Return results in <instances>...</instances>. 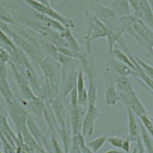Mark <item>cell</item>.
Wrapping results in <instances>:
<instances>
[{
    "mask_svg": "<svg viewBox=\"0 0 153 153\" xmlns=\"http://www.w3.org/2000/svg\"><path fill=\"white\" fill-rule=\"evenodd\" d=\"M125 31L143 46L152 56L153 52V30L145 23L133 14L119 17Z\"/></svg>",
    "mask_w": 153,
    "mask_h": 153,
    "instance_id": "obj_1",
    "label": "cell"
},
{
    "mask_svg": "<svg viewBox=\"0 0 153 153\" xmlns=\"http://www.w3.org/2000/svg\"><path fill=\"white\" fill-rule=\"evenodd\" d=\"M87 20V29L84 36L85 53L90 57H94L92 51V42L106 37L108 28L93 13L88 9L84 11Z\"/></svg>",
    "mask_w": 153,
    "mask_h": 153,
    "instance_id": "obj_2",
    "label": "cell"
},
{
    "mask_svg": "<svg viewBox=\"0 0 153 153\" xmlns=\"http://www.w3.org/2000/svg\"><path fill=\"white\" fill-rule=\"evenodd\" d=\"M0 28L9 35L19 48L22 50L29 58L35 62L39 63L45 57L42 50L35 46L23 36L11 29L9 25L0 21Z\"/></svg>",
    "mask_w": 153,
    "mask_h": 153,
    "instance_id": "obj_3",
    "label": "cell"
},
{
    "mask_svg": "<svg viewBox=\"0 0 153 153\" xmlns=\"http://www.w3.org/2000/svg\"><path fill=\"white\" fill-rule=\"evenodd\" d=\"M21 1H22L29 8L33 9L38 13H39L59 22L66 28L72 29L75 27V23L72 19L68 18L59 13L57 11L54 10L52 6H48L43 4L36 0Z\"/></svg>",
    "mask_w": 153,
    "mask_h": 153,
    "instance_id": "obj_4",
    "label": "cell"
},
{
    "mask_svg": "<svg viewBox=\"0 0 153 153\" xmlns=\"http://www.w3.org/2000/svg\"><path fill=\"white\" fill-rule=\"evenodd\" d=\"M7 114L10 115L17 133L20 135L22 131L26 127V120L28 116L27 111L15 99L5 102Z\"/></svg>",
    "mask_w": 153,
    "mask_h": 153,
    "instance_id": "obj_5",
    "label": "cell"
},
{
    "mask_svg": "<svg viewBox=\"0 0 153 153\" xmlns=\"http://www.w3.org/2000/svg\"><path fill=\"white\" fill-rule=\"evenodd\" d=\"M8 63L11 70L18 88L25 99L28 101L36 98L37 96L30 86L23 71L10 61H9Z\"/></svg>",
    "mask_w": 153,
    "mask_h": 153,
    "instance_id": "obj_6",
    "label": "cell"
},
{
    "mask_svg": "<svg viewBox=\"0 0 153 153\" xmlns=\"http://www.w3.org/2000/svg\"><path fill=\"white\" fill-rule=\"evenodd\" d=\"M101 117L102 114L96 104L87 105L81 128V133L85 137L93 135L94 131L95 123Z\"/></svg>",
    "mask_w": 153,
    "mask_h": 153,
    "instance_id": "obj_7",
    "label": "cell"
},
{
    "mask_svg": "<svg viewBox=\"0 0 153 153\" xmlns=\"http://www.w3.org/2000/svg\"><path fill=\"white\" fill-rule=\"evenodd\" d=\"M94 14L100 20L107 28L111 29L117 26L119 23V17L109 7L100 2H97L92 11Z\"/></svg>",
    "mask_w": 153,
    "mask_h": 153,
    "instance_id": "obj_8",
    "label": "cell"
},
{
    "mask_svg": "<svg viewBox=\"0 0 153 153\" xmlns=\"http://www.w3.org/2000/svg\"><path fill=\"white\" fill-rule=\"evenodd\" d=\"M118 93L121 102L124 103V106L128 107L137 117L141 115L149 114L135 91L130 94H124L119 92Z\"/></svg>",
    "mask_w": 153,
    "mask_h": 153,
    "instance_id": "obj_9",
    "label": "cell"
},
{
    "mask_svg": "<svg viewBox=\"0 0 153 153\" xmlns=\"http://www.w3.org/2000/svg\"><path fill=\"white\" fill-rule=\"evenodd\" d=\"M86 108L78 105L71 106L69 115L71 131L73 136L81 132V124Z\"/></svg>",
    "mask_w": 153,
    "mask_h": 153,
    "instance_id": "obj_10",
    "label": "cell"
},
{
    "mask_svg": "<svg viewBox=\"0 0 153 153\" xmlns=\"http://www.w3.org/2000/svg\"><path fill=\"white\" fill-rule=\"evenodd\" d=\"M26 126L29 133L34 139V140L36 142L38 145L41 148H42V145H44L45 146L46 148H48V151H50V147L48 146L46 138L44 137L42 132L41 131L36 122L30 115H28L27 116Z\"/></svg>",
    "mask_w": 153,
    "mask_h": 153,
    "instance_id": "obj_11",
    "label": "cell"
},
{
    "mask_svg": "<svg viewBox=\"0 0 153 153\" xmlns=\"http://www.w3.org/2000/svg\"><path fill=\"white\" fill-rule=\"evenodd\" d=\"M38 65L40 66L45 79L48 80L53 85L59 87L57 71L51 59L49 57H45Z\"/></svg>",
    "mask_w": 153,
    "mask_h": 153,
    "instance_id": "obj_12",
    "label": "cell"
},
{
    "mask_svg": "<svg viewBox=\"0 0 153 153\" xmlns=\"http://www.w3.org/2000/svg\"><path fill=\"white\" fill-rule=\"evenodd\" d=\"M84 72H85L88 78V87L87 89L88 104H96L97 100L98 90L97 85L95 81V74L94 69L87 67L82 69Z\"/></svg>",
    "mask_w": 153,
    "mask_h": 153,
    "instance_id": "obj_13",
    "label": "cell"
},
{
    "mask_svg": "<svg viewBox=\"0 0 153 153\" xmlns=\"http://www.w3.org/2000/svg\"><path fill=\"white\" fill-rule=\"evenodd\" d=\"M106 59L109 66L113 69L117 75L126 77L133 76L137 78V73L134 70L132 69L127 65L115 59L112 56L108 54Z\"/></svg>",
    "mask_w": 153,
    "mask_h": 153,
    "instance_id": "obj_14",
    "label": "cell"
},
{
    "mask_svg": "<svg viewBox=\"0 0 153 153\" xmlns=\"http://www.w3.org/2000/svg\"><path fill=\"white\" fill-rule=\"evenodd\" d=\"M76 89L78 105L87 107L88 105L87 93L85 88L84 72L82 69H79L78 72L76 81Z\"/></svg>",
    "mask_w": 153,
    "mask_h": 153,
    "instance_id": "obj_15",
    "label": "cell"
},
{
    "mask_svg": "<svg viewBox=\"0 0 153 153\" xmlns=\"http://www.w3.org/2000/svg\"><path fill=\"white\" fill-rule=\"evenodd\" d=\"M127 115L128 137L131 142H136L139 136V125L137 117L127 106H125Z\"/></svg>",
    "mask_w": 153,
    "mask_h": 153,
    "instance_id": "obj_16",
    "label": "cell"
},
{
    "mask_svg": "<svg viewBox=\"0 0 153 153\" xmlns=\"http://www.w3.org/2000/svg\"><path fill=\"white\" fill-rule=\"evenodd\" d=\"M60 34L66 42L68 48L75 52H82L81 47L71 29L65 28L64 30L60 32Z\"/></svg>",
    "mask_w": 153,
    "mask_h": 153,
    "instance_id": "obj_17",
    "label": "cell"
},
{
    "mask_svg": "<svg viewBox=\"0 0 153 153\" xmlns=\"http://www.w3.org/2000/svg\"><path fill=\"white\" fill-rule=\"evenodd\" d=\"M25 100V102H23V105L27 106L33 114H34L38 117H43L47 105L42 100L37 96L36 98L31 100Z\"/></svg>",
    "mask_w": 153,
    "mask_h": 153,
    "instance_id": "obj_18",
    "label": "cell"
},
{
    "mask_svg": "<svg viewBox=\"0 0 153 153\" xmlns=\"http://www.w3.org/2000/svg\"><path fill=\"white\" fill-rule=\"evenodd\" d=\"M130 7L128 0H112L109 6L118 17L131 14Z\"/></svg>",
    "mask_w": 153,
    "mask_h": 153,
    "instance_id": "obj_19",
    "label": "cell"
},
{
    "mask_svg": "<svg viewBox=\"0 0 153 153\" xmlns=\"http://www.w3.org/2000/svg\"><path fill=\"white\" fill-rule=\"evenodd\" d=\"M114 85L119 93L130 94L135 91L128 77L117 75Z\"/></svg>",
    "mask_w": 153,
    "mask_h": 153,
    "instance_id": "obj_20",
    "label": "cell"
},
{
    "mask_svg": "<svg viewBox=\"0 0 153 153\" xmlns=\"http://www.w3.org/2000/svg\"><path fill=\"white\" fill-rule=\"evenodd\" d=\"M104 99L106 105L108 106H115L118 102L121 101L119 93L114 84H111L106 88L104 93Z\"/></svg>",
    "mask_w": 153,
    "mask_h": 153,
    "instance_id": "obj_21",
    "label": "cell"
},
{
    "mask_svg": "<svg viewBox=\"0 0 153 153\" xmlns=\"http://www.w3.org/2000/svg\"><path fill=\"white\" fill-rule=\"evenodd\" d=\"M138 123L139 125V137L147 153H153L152 136L146 131L139 120Z\"/></svg>",
    "mask_w": 153,
    "mask_h": 153,
    "instance_id": "obj_22",
    "label": "cell"
},
{
    "mask_svg": "<svg viewBox=\"0 0 153 153\" xmlns=\"http://www.w3.org/2000/svg\"><path fill=\"white\" fill-rule=\"evenodd\" d=\"M123 33L121 32H118L114 31L111 29L107 30V33L106 35V38L107 40V50L108 54L111 55L113 50L115 48V45L117 43L123 38Z\"/></svg>",
    "mask_w": 153,
    "mask_h": 153,
    "instance_id": "obj_23",
    "label": "cell"
},
{
    "mask_svg": "<svg viewBox=\"0 0 153 153\" xmlns=\"http://www.w3.org/2000/svg\"><path fill=\"white\" fill-rule=\"evenodd\" d=\"M0 94L5 102L14 99V94L7 77L0 78Z\"/></svg>",
    "mask_w": 153,
    "mask_h": 153,
    "instance_id": "obj_24",
    "label": "cell"
},
{
    "mask_svg": "<svg viewBox=\"0 0 153 153\" xmlns=\"http://www.w3.org/2000/svg\"><path fill=\"white\" fill-rule=\"evenodd\" d=\"M111 56H112L115 59L127 65L130 68H131L132 69L134 70L136 72V68H135L134 66L133 65L131 60L128 57V56L126 54V53H124V51H123L121 50H119L118 48H114L113 50Z\"/></svg>",
    "mask_w": 153,
    "mask_h": 153,
    "instance_id": "obj_25",
    "label": "cell"
},
{
    "mask_svg": "<svg viewBox=\"0 0 153 153\" xmlns=\"http://www.w3.org/2000/svg\"><path fill=\"white\" fill-rule=\"evenodd\" d=\"M106 134L102 135L91 140L86 143L87 146L95 153L97 152L105 145L107 140Z\"/></svg>",
    "mask_w": 153,
    "mask_h": 153,
    "instance_id": "obj_26",
    "label": "cell"
},
{
    "mask_svg": "<svg viewBox=\"0 0 153 153\" xmlns=\"http://www.w3.org/2000/svg\"><path fill=\"white\" fill-rule=\"evenodd\" d=\"M0 21L8 25H15L14 19L10 11L0 1Z\"/></svg>",
    "mask_w": 153,
    "mask_h": 153,
    "instance_id": "obj_27",
    "label": "cell"
},
{
    "mask_svg": "<svg viewBox=\"0 0 153 153\" xmlns=\"http://www.w3.org/2000/svg\"><path fill=\"white\" fill-rule=\"evenodd\" d=\"M141 124L146 131L152 136H153V123L151 117L149 114L141 115L137 117Z\"/></svg>",
    "mask_w": 153,
    "mask_h": 153,
    "instance_id": "obj_28",
    "label": "cell"
},
{
    "mask_svg": "<svg viewBox=\"0 0 153 153\" xmlns=\"http://www.w3.org/2000/svg\"><path fill=\"white\" fill-rule=\"evenodd\" d=\"M134 58L136 62V63L138 64L139 67L141 68V69L150 78H153V67L152 65H150L144 60H143L142 59H140L139 57L136 56V54H134Z\"/></svg>",
    "mask_w": 153,
    "mask_h": 153,
    "instance_id": "obj_29",
    "label": "cell"
},
{
    "mask_svg": "<svg viewBox=\"0 0 153 153\" xmlns=\"http://www.w3.org/2000/svg\"><path fill=\"white\" fill-rule=\"evenodd\" d=\"M0 43L4 45V47L7 49H16L17 46L12 39L2 29L0 28Z\"/></svg>",
    "mask_w": 153,
    "mask_h": 153,
    "instance_id": "obj_30",
    "label": "cell"
},
{
    "mask_svg": "<svg viewBox=\"0 0 153 153\" xmlns=\"http://www.w3.org/2000/svg\"><path fill=\"white\" fill-rule=\"evenodd\" d=\"M0 139L2 153H16L15 147L1 133H0Z\"/></svg>",
    "mask_w": 153,
    "mask_h": 153,
    "instance_id": "obj_31",
    "label": "cell"
},
{
    "mask_svg": "<svg viewBox=\"0 0 153 153\" xmlns=\"http://www.w3.org/2000/svg\"><path fill=\"white\" fill-rule=\"evenodd\" d=\"M123 139L117 136H110L107 137L108 142L115 148H120Z\"/></svg>",
    "mask_w": 153,
    "mask_h": 153,
    "instance_id": "obj_32",
    "label": "cell"
},
{
    "mask_svg": "<svg viewBox=\"0 0 153 153\" xmlns=\"http://www.w3.org/2000/svg\"><path fill=\"white\" fill-rule=\"evenodd\" d=\"M10 59V56L8 51L5 47H0V65L8 63Z\"/></svg>",
    "mask_w": 153,
    "mask_h": 153,
    "instance_id": "obj_33",
    "label": "cell"
},
{
    "mask_svg": "<svg viewBox=\"0 0 153 153\" xmlns=\"http://www.w3.org/2000/svg\"><path fill=\"white\" fill-rule=\"evenodd\" d=\"M69 103L70 106L78 105V99H77V92L75 86L72 89L71 92L69 94Z\"/></svg>",
    "mask_w": 153,
    "mask_h": 153,
    "instance_id": "obj_34",
    "label": "cell"
},
{
    "mask_svg": "<svg viewBox=\"0 0 153 153\" xmlns=\"http://www.w3.org/2000/svg\"><path fill=\"white\" fill-rule=\"evenodd\" d=\"M67 153H82L80 147L73 137Z\"/></svg>",
    "mask_w": 153,
    "mask_h": 153,
    "instance_id": "obj_35",
    "label": "cell"
},
{
    "mask_svg": "<svg viewBox=\"0 0 153 153\" xmlns=\"http://www.w3.org/2000/svg\"><path fill=\"white\" fill-rule=\"evenodd\" d=\"M131 142L128 137L124 139H123L120 149L124 153H128L130 152L131 148Z\"/></svg>",
    "mask_w": 153,
    "mask_h": 153,
    "instance_id": "obj_36",
    "label": "cell"
},
{
    "mask_svg": "<svg viewBox=\"0 0 153 153\" xmlns=\"http://www.w3.org/2000/svg\"><path fill=\"white\" fill-rule=\"evenodd\" d=\"M136 146H137V153H146V151L145 149V148L140 139L139 136L138 137V138L137 139L136 141Z\"/></svg>",
    "mask_w": 153,
    "mask_h": 153,
    "instance_id": "obj_37",
    "label": "cell"
},
{
    "mask_svg": "<svg viewBox=\"0 0 153 153\" xmlns=\"http://www.w3.org/2000/svg\"><path fill=\"white\" fill-rule=\"evenodd\" d=\"M81 149V151H82V153H95L94 152H93L91 149H90L86 145V143L81 145L79 146Z\"/></svg>",
    "mask_w": 153,
    "mask_h": 153,
    "instance_id": "obj_38",
    "label": "cell"
},
{
    "mask_svg": "<svg viewBox=\"0 0 153 153\" xmlns=\"http://www.w3.org/2000/svg\"><path fill=\"white\" fill-rule=\"evenodd\" d=\"M104 153H124V152L120 149H118L117 148H114V149H109L106 152H105Z\"/></svg>",
    "mask_w": 153,
    "mask_h": 153,
    "instance_id": "obj_39",
    "label": "cell"
},
{
    "mask_svg": "<svg viewBox=\"0 0 153 153\" xmlns=\"http://www.w3.org/2000/svg\"><path fill=\"white\" fill-rule=\"evenodd\" d=\"M36 1H38V2H39L43 4H45V5H48V6H51L50 0H36Z\"/></svg>",
    "mask_w": 153,
    "mask_h": 153,
    "instance_id": "obj_40",
    "label": "cell"
},
{
    "mask_svg": "<svg viewBox=\"0 0 153 153\" xmlns=\"http://www.w3.org/2000/svg\"><path fill=\"white\" fill-rule=\"evenodd\" d=\"M130 153H137V146L136 145L134 146V147L133 148V149H132L131 152Z\"/></svg>",
    "mask_w": 153,
    "mask_h": 153,
    "instance_id": "obj_41",
    "label": "cell"
}]
</instances>
